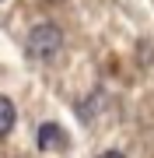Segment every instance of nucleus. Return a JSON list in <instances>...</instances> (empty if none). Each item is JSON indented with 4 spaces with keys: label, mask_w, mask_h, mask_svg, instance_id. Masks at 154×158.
<instances>
[{
    "label": "nucleus",
    "mask_w": 154,
    "mask_h": 158,
    "mask_svg": "<svg viewBox=\"0 0 154 158\" xmlns=\"http://www.w3.org/2000/svg\"><path fill=\"white\" fill-rule=\"evenodd\" d=\"M63 49V32L56 25H35L25 39V53L35 60V63H53Z\"/></svg>",
    "instance_id": "f257e3e1"
},
{
    "label": "nucleus",
    "mask_w": 154,
    "mask_h": 158,
    "mask_svg": "<svg viewBox=\"0 0 154 158\" xmlns=\"http://www.w3.org/2000/svg\"><path fill=\"white\" fill-rule=\"evenodd\" d=\"M39 148L42 151H63L67 148V134L56 123H42L39 127Z\"/></svg>",
    "instance_id": "f03ea898"
},
{
    "label": "nucleus",
    "mask_w": 154,
    "mask_h": 158,
    "mask_svg": "<svg viewBox=\"0 0 154 158\" xmlns=\"http://www.w3.org/2000/svg\"><path fill=\"white\" fill-rule=\"evenodd\" d=\"M14 119H18L14 102L7 98V95H0V137H7V134L14 130Z\"/></svg>",
    "instance_id": "7ed1b4c3"
},
{
    "label": "nucleus",
    "mask_w": 154,
    "mask_h": 158,
    "mask_svg": "<svg viewBox=\"0 0 154 158\" xmlns=\"http://www.w3.org/2000/svg\"><path fill=\"white\" fill-rule=\"evenodd\" d=\"M98 158H126V155H123V151H102Z\"/></svg>",
    "instance_id": "20e7f679"
},
{
    "label": "nucleus",
    "mask_w": 154,
    "mask_h": 158,
    "mask_svg": "<svg viewBox=\"0 0 154 158\" xmlns=\"http://www.w3.org/2000/svg\"><path fill=\"white\" fill-rule=\"evenodd\" d=\"M53 4H60V0H53Z\"/></svg>",
    "instance_id": "39448f33"
}]
</instances>
